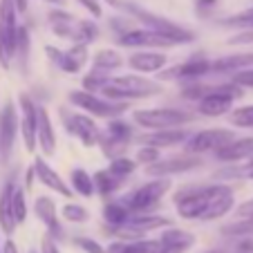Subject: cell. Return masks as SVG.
Segmentation results:
<instances>
[{
  "mask_svg": "<svg viewBox=\"0 0 253 253\" xmlns=\"http://www.w3.org/2000/svg\"><path fill=\"white\" fill-rule=\"evenodd\" d=\"M110 77H112V74H108V72H101V70H94V67H92L90 72H85V74H83L81 87H83V90H87V92H101L105 83L110 81Z\"/></svg>",
  "mask_w": 253,
  "mask_h": 253,
  "instance_id": "40",
  "label": "cell"
},
{
  "mask_svg": "<svg viewBox=\"0 0 253 253\" xmlns=\"http://www.w3.org/2000/svg\"><path fill=\"white\" fill-rule=\"evenodd\" d=\"M29 253H39V251H29Z\"/></svg>",
  "mask_w": 253,
  "mask_h": 253,
  "instance_id": "61",
  "label": "cell"
},
{
  "mask_svg": "<svg viewBox=\"0 0 253 253\" xmlns=\"http://www.w3.org/2000/svg\"><path fill=\"white\" fill-rule=\"evenodd\" d=\"M126 65L137 74H157L168 65V56L164 49H134L126 58Z\"/></svg>",
  "mask_w": 253,
  "mask_h": 253,
  "instance_id": "19",
  "label": "cell"
},
{
  "mask_svg": "<svg viewBox=\"0 0 253 253\" xmlns=\"http://www.w3.org/2000/svg\"><path fill=\"white\" fill-rule=\"evenodd\" d=\"M39 253H61V249H58L56 240H52L49 235H45V238L41 240V251Z\"/></svg>",
  "mask_w": 253,
  "mask_h": 253,
  "instance_id": "52",
  "label": "cell"
},
{
  "mask_svg": "<svg viewBox=\"0 0 253 253\" xmlns=\"http://www.w3.org/2000/svg\"><path fill=\"white\" fill-rule=\"evenodd\" d=\"M197 121V112L184 110V108H170V105H157V108H141L132 110V124L143 130H164V128H184V126Z\"/></svg>",
  "mask_w": 253,
  "mask_h": 253,
  "instance_id": "3",
  "label": "cell"
},
{
  "mask_svg": "<svg viewBox=\"0 0 253 253\" xmlns=\"http://www.w3.org/2000/svg\"><path fill=\"white\" fill-rule=\"evenodd\" d=\"M226 117H229V124L235 128H253V103L233 108Z\"/></svg>",
  "mask_w": 253,
  "mask_h": 253,
  "instance_id": "42",
  "label": "cell"
},
{
  "mask_svg": "<svg viewBox=\"0 0 253 253\" xmlns=\"http://www.w3.org/2000/svg\"><path fill=\"white\" fill-rule=\"evenodd\" d=\"M108 170L112 172V175H117L119 179H128V177L134 175V170L139 168V164L134 162V157H128V155H119V157H112L108 159Z\"/></svg>",
  "mask_w": 253,
  "mask_h": 253,
  "instance_id": "35",
  "label": "cell"
},
{
  "mask_svg": "<svg viewBox=\"0 0 253 253\" xmlns=\"http://www.w3.org/2000/svg\"><path fill=\"white\" fill-rule=\"evenodd\" d=\"M0 253H2V242H0Z\"/></svg>",
  "mask_w": 253,
  "mask_h": 253,
  "instance_id": "60",
  "label": "cell"
},
{
  "mask_svg": "<svg viewBox=\"0 0 253 253\" xmlns=\"http://www.w3.org/2000/svg\"><path fill=\"white\" fill-rule=\"evenodd\" d=\"M229 81H233L242 90H253V67H247V70H240L235 74H231Z\"/></svg>",
  "mask_w": 253,
  "mask_h": 253,
  "instance_id": "46",
  "label": "cell"
},
{
  "mask_svg": "<svg viewBox=\"0 0 253 253\" xmlns=\"http://www.w3.org/2000/svg\"><path fill=\"white\" fill-rule=\"evenodd\" d=\"M29 61H32V36H29V27H27V25H20L18 23L11 65L16 63V67H18L20 74H23V77H27V74H29Z\"/></svg>",
  "mask_w": 253,
  "mask_h": 253,
  "instance_id": "27",
  "label": "cell"
},
{
  "mask_svg": "<svg viewBox=\"0 0 253 253\" xmlns=\"http://www.w3.org/2000/svg\"><path fill=\"white\" fill-rule=\"evenodd\" d=\"M16 184H18V179H16V172H14V175L7 177L5 182H2V186H0V231H2V235H7V238H11L14 231L18 229L14 215H11V193H14Z\"/></svg>",
  "mask_w": 253,
  "mask_h": 253,
  "instance_id": "26",
  "label": "cell"
},
{
  "mask_svg": "<svg viewBox=\"0 0 253 253\" xmlns=\"http://www.w3.org/2000/svg\"><path fill=\"white\" fill-rule=\"evenodd\" d=\"M175 202V211L182 220L188 222H200L202 213L206 209V193L204 184H184L172 197Z\"/></svg>",
  "mask_w": 253,
  "mask_h": 253,
  "instance_id": "13",
  "label": "cell"
},
{
  "mask_svg": "<svg viewBox=\"0 0 253 253\" xmlns=\"http://www.w3.org/2000/svg\"><path fill=\"white\" fill-rule=\"evenodd\" d=\"M34 184H36V175H34V168L29 166V168H25V175H23V184H20V186L25 188V191H32L34 188Z\"/></svg>",
  "mask_w": 253,
  "mask_h": 253,
  "instance_id": "53",
  "label": "cell"
},
{
  "mask_svg": "<svg viewBox=\"0 0 253 253\" xmlns=\"http://www.w3.org/2000/svg\"><path fill=\"white\" fill-rule=\"evenodd\" d=\"M247 67H253V52L224 54V56L211 58V77H231Z\"/></svg>",
  "mask_w": 253,
  "mask_h": 253,
  "instance_id": "23",
  "label": "cell"
},
{
  "mask_svg": "<svg viewBox=\"0 0 253 253\" xmlns=\"http://www.w3.org/2000/svg\"><path fill=\"white\" fill-rule=\"evenodd\" d=\"M58 117H61V124L67 130V134L79 139L83 148H96L101 137V126L96 124L94 117L85 115L81 110H70L67 105L58 108Z\"/></svg>",
  "mask_w": 253,
  "mask_h": 253,
  "instance_id": "9",
  "label": "cell"
},
{
  "mask_svg": "<svg viewBox=\"0 0 253 253\" xmlns=\"http://www.w3.org/2000/svg\"><path fill=\"white\" fill-rule=\"evenodd\" d=\"M43 2H49L52 7H63L65 5V0H43Z\"/></svg>",
  "mask_w": 253,
  "mask_h": 253,
  "instance_id": "57",
  "label": "cell"
},
{
  "mask_svg": "<svg viewBox=\"0 0 253 253\" xmlns=\"http://www.w3.org/2000/svg\"><path fill=\"white\" fill-rule=\"evenodd\" d=\"M92 182H94V195L103 197V200L115 197L117 193L124 188V184H126L124 179H119L117 175H112L108 168H99V170H94Z\"/></svg>",
  "mask_w": 253,
  "mask_h": 253,
  "instance_id": "29",
  "label": "cell"
},
{
  "mask_svg": "<svg viewBox=\"0 0 253 253\" xmlns=\"http://www.w3.org/2000/svg\"><path fill=\"white\" fill-rule=\"evenodd\" d=\"M159 159H162V150H159L157 146H148V143H141L137 155H134V162H137L139 166H150V164L159 162Z\"/></svg>",
  "mask_w": 253,
  "mask_h": 253,
  "instance_id": "43",
  "label": "cell"
},
{
  "mask_svg": "<svg viewBox=\"0 0 253 253\" xmlns=\"http://www.w3.org/2000/svg\"><path fill=\"white\" fill-rule=\"evenodd\" d=\"M233 213H235V217H251L253 215V197L251 200H244L242 204H238L233 209Z\"/></svg>",
  "mask_w": 253,
  "mask_h": 253,
  "instance_id": "50",
  "label": "cell"
},
{
  "mask_svg": "<svg viewBox=\"0 0 253 253\" xmlns=\"http://www.w3.org/2000/svg\"><path fill=\"white\" fill-rule=\"evenodd\" d=\"M222 27H229V29H251L253 27V5L247 7V9L238 11V14H231L226 18H220Z\"/></svg>",
  "mask_w": 253,
  "mask_h": 253,
  "instance_id": "39",
  "label": "cell"
},
{
  "mask_svg": "<svg viewBox=\"0 0 253 253\" xmlns=\"http://www.w3.org/2000/svg\"><path fill=\"white\" fill-rule=\"evenodd\" d=\"M70 188L72 193H77L81 197H92L94 195V182H92V175L85 168H72L70 170Z\"/></svg>",
  "mask_w": 253,
  "mask_h": 253,
  "instance_id": "33",
  "label": "cell"
},
{
  "mask_svg": "<svg viewBox=\"0 0 253 253\" xmlns=\"http://www.w3.org/2000/svg\"><path fill=\"white\" fill-rule=\"evenodd\" d=\"M204 193H206V209L202 213L200 222H217L222 217H226L229 213H233L235 193L231 184L226 182L204 184Z\"/></svg>",
  "mask_w": 253,
  "mask_h": 253,
  "instance_id": "10",
  "label": "cell"
},
{
  "mask_svg": "<svg viewBox=\"0 0 253 253\" xmlns=\"http://www.w3.org/2000/svg\"><path fill=\"white\" fill-rule=\"evenodd\" d=\"M159 240L157 238H137V240H112L105 253H157Z\"/></svg>",
  "mask_w": 253,
  "mask_h": 253,
  "instance_id": "28",
  "label": "cell"
},
{
  "mask_svg": "<svg viewBox=\"0 0 253 253\" xmlns=\"http://www.w3.org/2000/svg\"><path fill=\"white\" fill-rule=\"evenodd\" d=\"M211 90V83L206 81H191V83H182L179 85V96L184 101H191V103H197L206 92Z\"/></svg>",
  "mask_w": 253,
  "mask_h": 253,
  "instance_id": "41",
  "label": "cell"
},
{
  "mask_svg": "<svg viewBox=\"0 0 253 253\" xmlns=\"http://www.w3.org/2000/svg\"><path fill=\"white\" fill-rule=\"evenodd\" d=\"M67 103L74 105L77 110L85 112V115L94 117V119H115V117H124L130 110L124 101H110L99 92H87V90H72L67 92Z\"/></svg>",
  "mask_w": 253,
  "mask_h": 253,
  "instance_id": "6",
  "label": "cell"
},
{
  "mask_svg": "<svg viewBox=\"0 0 253 253\" xmlns=\"http://www.w3.org/2000/svg\"><path fill=\"white\" fill-rule=\"evenodd\" d=\"M115 43L119 47H128V49H170V47H179L172 39H168L166 34H159L155 29L141 27L134 25L132 29L115 36Z\"/></svg>",
  "mask_w": 253,
  "mask_h": 253,
  "instance_id": "11",
  "label": "cell"
},
{
  "mask_svg": "<svg viewBox=\"0 0 253 253\" xmlns=\"http://www.w3.org/2000/svg\"><path fill=\"white\" fill-rule=\"evenodd\" d=\"M206 77H211V58L206 54H191L186 61L177 63V65L164 67L162 72H157L159 83H191V81H204Z\"/></svg>",
  "mask_w": 253,
  "mask_h": 253,
  "instance_id": "8",
  "label": "cell"
},
{
  "mask_svg": "<svg viewBox=\"0 0 253 253\" xmlns=\"http://www.w3.org/2000/svg\"><path fill=\"white\" fill-rule=\"evenodd\" d=\"M188 130L186 128H164V130H146L143 134L134 137V141L139 143H148V146H157L159 150L164 148H175L182 146L188 139Z\"/></svg>",
  "mask_w": 253,
  "mask_h": 253,
  "instance_id": "22",
  "label": "cell"
},
{
  "mask_svg": "<svg viewBox=\"0 0 253 253\" xmlns=\"http://www.w3.org/2000/svg\"><path fill=\"white\" fill-rule=\"evenodd\" d=\"M2 253H20V249H18V244H16L14 240L7 238L5 242H2Z\"/></svg>",
  "mask_w": 253,
  "mask_h": 253,
  "instance_id": "55",
  "label": "cell"
},
{
  "mask_svg": "<svg viewBox=\"0 0 253 253\" xmlns=\"http://www.w3.org/2000/svg\"><path fill=\"white\" fill-rule=\"evenodd\" d=\"M204 253H224L222 249H211V251H204Z\"/></svg>",
  "mask_w": 253,
  "mask_h": 253,
  "instance_id": "59",
  "label": "cell"
},
{
  "mask_svg": "<svg viewBox=\"0 0 253 253\" xmlns=\"http://www.w3.org/2000/svg\"><path fill=\"white\" fill-rule=\"evenodd\" d=\"M172 191V179L170 177H150L148 182L134 186L132 191L124 193L121 202L128 206L132 213H150L157 211L162 200Z\"/></svg>",
  "mask_w": 253,
  "mask_h": 253,
  "instance_id": "4",
  "label": "cell"
},
{
  "mask_svg": "<svg viewBox=\"0 0 253 253\" xmlns=\"http://www.w3.org/2000/svg\"><path fill=\"white\" fill-rule=\"evenodd\" d=\"M36 143H39L43 157H54L56 155V130H54L49 110L43 103L36 105Z\"/></svg>",
  "mask_w": 253,
  "mask_h": 253,
  "instance_id": "20",
  "label": "cell"
},
{
  "mask_svg": "<svg viewBox=\"0 0 253 253\" xmlns=\"http://www.w3.org/2000/svg\"><path fill=\"white\" fill-rule=\"evenodd\" d=\"M224 238H253V215L251 217H238L231 224H224L220 229Z\"/></svg>",
  "mask_w": 253,
  "mask_h": 253,
  "instance_id": "37",
  "label": "cell"
},
{
  "mask_svg": "<svg viewBox=\"0 0 253 253\" xmlns=\"http://www.w3.org/2000/svg\"><path fill=\"white\" fill-rule=\"evenodd\" d=\"M130 213L132 211L128 209V206L121 202V197L117 200V197H108V200H103V206H101V217H103V224L105 226H121L128 222Z\"/></svg>",
  "mask_w": 253,
  "mask_h": 253,
  "instance_id": "30",
  "label": "cell"
},
{
  "mask_svg": "<svg viewBox=\"0 0 253 253\" xmlns=\"http://www.w3.org/2000/svg\"><path fill=\"white\" fill-rule=\"evenodd\" d=\"M32 168H34V175H36V182L43 184L47 191L56 193V195L65 197V200H70V197L74 195L70 184L63 179L61 172H56L52 166H49L47 157H39V155H36V159L32 162Z\"/></svg>",
  "mask_w": 253,
  "mask_h": 253,
  "instance_id": "18",
  "label": "cell"
},
{
  "mask_svg": "<svg viewBox=\"0 0 253 253\" xmlns=\"http://www.w3.org/2000/svg\"><path fill=\"white\" fill-rule=\"evenodd\" d=\"M18 105L14 101H5L0 110V159L7 164L14 155L16 139H18Z\"/></svg>",
  "mask_w": 253,
  "mask_h": 253,
  "instance_id": "14",
  "label": "cell"
},
{
  "mask_svg": "<svg viewBox=\"0 0 253 253\" xmlns=\"http://www.w3.org/2000/svg\"><path fill=\"white\" fill-rule=\"evenodd\" d=\"M72 244L83 253H105V247L99 242V240L90 238V235H77V238L72 240Z\"/></svg>",
  "mask_w": 253,
  "mask_h": 253,
  "instance_id": "44",
  "label": "cell"
},
{
  "mask_svg": "<svg viewBox=\"0 0 253 253\" xmlns=\"http://www.w3.org/2000/svg\"><path fill=\"white\" fill-rule=\"evenodd\" d=\"M134 25H139V23L134 18H130L128 14H121V16H112V18H108V27H110V32L115 34V36L128 32V29H132Z\"/></svg>",
  "mask_w": 253,
  "mask_h": 253,
  "instance_id": "45",
  "label": "cell"
},
{
  "mask_svg": "<svg viewBox=\"0 0 253 253\" xmlns=\"http://www.w3.org/2000/svg\"><path fill=\"white\" fill-rule=\"evenodd\" d=\"M90 58H92V67H94V70L108 72V74H112V72H117L119 67L126 65L124 54L115 47H101V49H96Z\"/></svg>",
  "mask_w": 253,
  "mask_h": 253,
  "instance_id": "31",
  "label": "cell"
},
{
  "mask_svg": "<svg viewBox=\"0 0 253 253\" xmlns=\"http://www.w3.org/2000/svg\"><path fill=\"white\" fill-rule=\"evenodd\" d=\"M217 5H220V0H195V9H197V14H202V16H206Z\"/></svg>",
  "mask_w": 253,
  "mask_h": 253,
  "instance_id": "51",
  "label": "cell"
},
{
  "mask_svg": "<svg viewBox=\"0 0 253 253\" xmlns=\"http://www.w3.org/2000/svg\"><path fill=\"white\" fill-rule=\"evenodd\" d=\"M45 54H47L49 63H52L56 70H61L63 74H81L83 72V65H79L67 49H61V47H56V45H45Z\"/></svg>",
  "mask_w": 253,
  "mask_h": 253,
  "instance_id": "32",
  "label": "cell"
},
{
  "mask_svg": "<svg viewBox=\"0 0 253 253\" xmlns=\"http://www.w3.org/2000/svg\"><path fill=\"white\" fill-rule=\"evenodd\" d=\"M119 9L124 11V14H128L130 18H134L141 27H148V29H155V32H159V34H166L168 39H172L177 45L195 43V32H193V29L175 23L172 18H166V16L155 14V11L141 7L139 2H130V0L128 2H124V0H121Z\"/></svg>",
  "mask_w": 253,
  "mask_h": 253,
  "instance_id": "2",
  "label": "cell"
},
{
  "mask_svg": "<svg viewBox=\"0 0 253 253\" xmlns=\"http://www.w3.org/2000/svg\"><path fill=\"white\" fill-rule=\"evenodd\" d=\"M36 101L27 94V92H20L18 94V134L23 139V146L27 153L36 150Z\"/></svg>",
  "mask_w": 253,
  "mask_h": 253,
  "instance_id": "17",
  "label": "cell"
},
{
  "mask_svg": "<svg viewBox=\"0 0 253 253\" xmlns=\"http://www.w3.org/2000/svg\"><path fill=\"white\" fill-rule=\"evenodd\" d=\"M164 92V85L157 81V79H146L141 74H112L110 81L103 85V90L99 94H103L105 99L110 101H124V103H130V101H143V99H153V96H159Z\"/></svg>",
  "mask_w": 253,
  "mask_h": 253,
  "instance_id": "1",
  "label": "cell"
},
{
  "mask_svg": "<svg viewBox=\"0 0 253 253\" xmlns=\"http://www.w3.org/2000/svg\"><path fill=\"white\" fill-rule=\"evenodd\" d=\"M231 139H235V130L231 128H204L188 134V139L182 143V150L188 155H209Z\"/></svg>",
  "mask_w": 253,
  "mask_h": 253,
  "instance_id": "12",
  "label": "cell"
},
{
  "mask_svg": "<svg viewBox=\"0 0 253 253\" xmlns=\"http://www.w3.org/2000/svg\"><path fill=\"white\" fill-rule=\"evenodd\" d=\"M238 168H240V179L253 182V157L244 159V164H238Z\"/></svg>",
  "mask_w": 253,
  "mask_h": 253,
  "instance_id": "49",
  "label": "cell"
},
{
  "mask_svg": "<svg viewBox=\"0 0 253 253\" xmlns=\"http://www.w3.org/2000/svg\"><path fill=\"white\" fill-rule=\"evenodd\" d=\"M58 215L67 224H85V222H90V211L83 204H79V202H65L61 206V211H58Z\"/></svg>",
  "mask_w": 253,
  "mask_h": 253,
  "instance_id": "34",
  "label": "cell"
},
{
  "mask_svg": "<svg viewBox=\"0 0 253 253\" xmlns=\"http://www.w3.org/2000/svg\"><path fill=\"white\" fill-rule=\"evenodd\" d=\"M202 166V155H188L179 153L172 157H162L159 162L146 166V175L148 177H172V175H184V172L197 170Z\"/></svg>",
  "mask_w": 253,
  "mask_h": 253,
  "instance_id": "15",
  "label": "cell"
},
{
  "mask_svg": "<svg viewBox=\"0 0 253 253\" xmlns=\"http://www.w3.org/2000/svg\"><path fill=\"white\" fill-rule=\"evenodd\" d=\"M101 36V29L96 25L94 18H77V43H85V45H92L96 43Z\"/></svg>",
  "mask_w": 253,
  "mask_h": 253,
  "instance_id": "38",
  "label": "cell"
},
{
  "mask_svg": "<svg viewBox=\"0 0 253 253\" xmlns=\"http://www.w3.org/2000/svg\"><path fill=\"white\" fill-rule=\"evenodd\" d=\"M134 126L130 121H126L124 117H115L108 119L105 128H101V137H99V146L101 153L105 159L119 157V155H128L130 143L134 141Z\"/></svg>",
  "mask_w": 253,
  "mask_h": 253,
  "instance_id": "7",
  "label": "cell"
},
{
  "mask_svg": "<svg viewBox=\"0 0 253 253\" xmlns=\"http://www.w3.org/2000/svg\"><path fill=\"white\" fill-rule=\"evenodd\" d=\"M11 215H14L16 224H25L29 215V204H27V191L20 184H16L14 193H11Z\"/></svg>",
  "mask_w": 253,
  "mask_h": 253,
  "instance_id": "36",
  "label": "cell"
},
{
  "mask_svg": "<svg viewBox=\"0 0 253 253\" xmlns=\"http://www.w3.org/2000/svg\"><path fill=\"white\" fill-rule=\"evenodd\" d=\"M238 251L240 253H253V238H240L238 240Z\"/></svg>",
  "mask_w": 253,
  "mask_h": 253,
  "instance_id": "54",
  "label": "cell"
},
{
  "mask_svg": "<svg viewBox=\"0 0 253 253\" xmlns=\"http://www.w3.org/2000/svg\"><path fill=\"white\" fill-rule=\"evenodd\" d=\"M103 2H108V5L115 7V9H119V5H121V0H103Z\"/></svg>",
  "mask_w": 253,
  "mask_h": 253,
  "instance_id": "58",
  "label": "cell"
},
{
  "mask_svg": "<svg viewBox=\"0 0 253 253\" xmlns=\"http://www.w3.org/2000/svg\"><path fill=\"white\" fill-rule=\"evenodd\" d=\"M77 2H81V7H83V9H85L94 20L103 18V7H101L99 0H77Z\"/></svg>",
  "mask_w": 253,
  "mask_h": 253,
  "instance_id": "48",
  "label": "cell"
},
{
  "mask_svg": "<svg viewBox=\"0 0 253 253\" xmlns=\"http://www.w3.org/2000/svg\"><path fill=\"white\" fill-rule=\"evenodd\" d=\"M34 215L39 217V222L45 226L47 235L56 242L65 240V229H63V220L58 215V209H56V202L52 200L49 195H36L34 197Z\"/></svg>",
  "mask_w": 253,
  "mask_h": 253,
  "instance_id": "16",
  "label": "cell"
},
{
  "mask_svg": "<svg viewBox=\"0 0 253 253\" xmlns=\"http://www.w3.org/2000/svg\"><path fill=\"white\" fill-rule=\"evenodd\" d=\"M226 43L229 45H253V27L251 29H240V32L233 34Z\"/></svg>",
  "mask_w": 253,
  "mask_h": 253,
  "instance_id": "47",
  "label": "cell"
},
{
  "mask_svg": "<svg viewBox=\"0 0 253 253\" xmlns=\"http://www.w3.org/2000/svg\"><path fill=\"white\" fill-rule=\"evenodd\" d=\"M242 96L244 90L240 85H235L233 81L217 83V85H211V90L195 103V112L197 117L220 119V117H226L233 110L235 99H242Z\"/></svg>",
  "mask_w": 253,
  "mask_h": 253,
  "instance_id": "5",
  "label": "cell"
},
{
  "mask_svg": "<svg viewBox=\"0 0 253 253\" xmlns=\"http://www.w3.org/2000/svg\"><path fill=\"white\" fill-rule=\"evenodd\" d=\"M159 251L157 253H186L195 247V235L191 231L177 229V226H166L159 231Z\"/></svg>",
  "mask_w": 253,
  "mask_h": 253,
  "instance_id": "21",
  "label": "cell"
},
{
  "mask_svg": "<svg viewBox=\"0 0 253 253\" xmlns=\"http://www.w3.org/2000/svg\"><path fill=\"white\" fill-rule=\"evenodd\" d=\"M14 7L18 11V16H25L29 11V0H14Z\"/></svg>",
  "mask_w": 253,
  "mask_h": 253,
  "instance_id": "56",
  "label": "cell"
},
{
  "mask_svg": "<svg viewBox=\"0 0 253 253\" xmlns=\"http://www.w3.org/2000/svg\"><path fill=\"white\" fill-rule=\"evenodd\" d=\"M126 224L132 231H137L139 235H150V233H159L162 229L172 224V217H166V215L157 213V211H150V213H130L128 222Z\"/></svg>",
  "mask_w": 253,
  "mask_h": 253,
  "instance_id": "25",
  "label": "cell"
},
{
  "mask_svg": "<svg viewBox=\"0 0 253 253\" xmlns=\"http://www.w3.org/2000/svg\"><path fill=\"white\" fill-rule=\"evenodd\" d=\"M213 157L222 164H240L244 159L253 157V137H235L229 143L220 146L213 153Z\"/></svg>",
  "mask_w": 253,
  "mask_h": 253,
  "instance_id": "24",
  "label": "cell"
}]
</instances>
